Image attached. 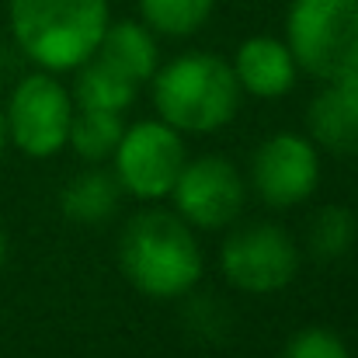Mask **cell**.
<instances>
[{
  "label": "cell",
  "mask_w": 358,
  "mask_h": 358,
  "mask_svg": "<svg viewBox=\"0 0 358 358\" xmlns=\"http://www.w3.org/2000/svg\"><path fill=\"white\" fill-rule=\"evenodd\" d=\"M122 275L153 299H178L202 278V250L192 227L160 209H143L119 240Z\"/></svg>",
  "instance_id": "obj_1"
},
{
  "label": "cell",
  "mask_w": 358,
  "mask_h": 358,
  "mask_svg": "<svg viewBox=\"0 0 358 358\" xmlns=\"http://www.w3.org/2000/svg\"><path fill=\"white\" fill-rule=\"evenodd\" d=\"M230 66L237 73L240 91H247L254 98H282L296 84V59H292L289 45L271 35L247 38Z\"/></svg>",
  "instance_id": "obj_10"
},
{
  "label": "cell",
  "mask_w": 358,
  "mask_h": 358,
  "mask_svg": "<svg viewBox=\"0 0 358 358\" xmlns=\"http://www.w3.org/2000/svg\"><path fill=\"white\" fill-rule=\"evenodd\" d=\"M285 45L299 70L334 84L358 63V0H292Z\"/></svg>",
  "instance_id": "obj_4"
},
{
  "label": "cell",
  "mask_w": 358,
  "mask_h": 358,
  "mask_svg": "<svg viewBox=\"0 0 358 358\" xmlns=\"http://www.w3.org/2000/svg\"><path fill=\"white\" fill-rule=\"evenodd\" d=\"M334 87H338V91H341V94L358 108V63L348 70V73H341V77L334 80Z\"/></svg>",
  "instance_id": "obj_19"
},
{
  "label": "cell",
  "mask_w": 358,
  "mask_h": 358,
  "mask_svg": "<svg viewBox=\"0 0 358 358\" xmlns=\"http://www.w3.org/2000/svg\"><path fill=\"white\" fill-rule=\"evenodd\" d=\"M7 139L24 153V157H52L66 146L70 122H73V101L70 91L49 77V73H28L17 80L7 101Z\"/></svg>",
  "instance_id": "obj_5"
},
{
  "label": "cell",
  "mask_w": 358,
  "mask_h": 358,
  "mask_svg": "<svg viewBox=\"0 0 358 358\" xmlns=\"http://www.w3.org/2000/svg\"><path fill=\"white\" fill-rule=\"evenodd\" d=\"M94 56L112 63L115 70L132 77L136 84H143V80H150L157 73V42H153L150 28H143L136 21H119V24L108 21Z\"/></svg>",
  "instance_id": "obj_13"
},
{
  "label": "cell",
  "mask_w": 358,
  "mask_h": 358,
  "mask_svg": "<svg viewBox=\"0 0 358 358\" xmlns=\"http://www.w3.org/2000/svg\"><path fill=\"white\" fill-rule=\"evenodd\" d=\"M3 261H7V237H3V230H0V268H3Z\"/></svg>",
  "instance_id": "obj_21"
},
{
  "label": "cell",
  "mask_w": 358,
  "mask_h": 358,
  "mask_svg": "<svg viewBox=\"0 0 358 358\" xmlns=\"http://www.w3.org/2000/svg\"><path fill=\"white\" fill-rule=\"evenodd\" d=\"M125 122L122 112H98V108H80V115L70 122V136L66 143L77 150V157H84L87 164H101L115 153Z\"/></svg>",
  "instance_id": "obj_15"
},
{
  "label": "cell",
  "mask_w": 358,
  "mask_h": 358,
  "mask_svg": "<svg viewBox=\"0 0 358 358\" xmlns=\"http://www.w3.org/2000/svg\"><path fill=\"white\" fill-rule=\"evenodd\" d=\"M136 80L105 63L101 56H91L77 77V105L98 108V112H125L136 101Z\"/></svg>",
  "instance_id": "obj_14"
},
{
  "label": "cell",
  "mask_w": 358,
  "mask_h": 358,
  "mask_svg": "<svg viewBox=\"0 0 358 358\" xmlns=\"http://www.w3.org/2000/svg\"><path fill=\"white\" fill-rule=\"evenodd\" d=\"M112 160H115V178L122 188L129 195L150 202V199L171 195V188L188 160V150H185V139L178 129H171L164 119H150L136 122L122 132Z\"/></svg>",
  "instance_id": "obj_6"
},
{
  "label": "cell",
  "mask_w": 358,
  "mask_h": 358,
  "mask_svg": "<svg viewBox=\"0 0 358 358\" xmlns=\"http://www.w3.org/2000/svg\"><path fill=\"white\" fill-rule=\"evenodd\" d=\"M216 0H139V10L146 17V24L160 35H192L199 31L209 14H213Z\"/></svg>",
  "instance_id": "obj_17"
},
{
  "label": "cell",
  "mask_w": 358,
  "mask_h": 358,
  "mask_svg": "<svg viewBox=\"0 0 358 358\" xmlns=\"http://www.w3.org/2000/svg\"><path fill=\"white\" fill-rule=\"evenodd\" d=\"M220 268L234 289L250 296H268V292L285 289L296 278L299 250L282 227L250 223L227 237L220 250Z\"/></svg>",
  "instance_id": "obj_7"
},
{
  "label": "cell",
  "mask_w": 358,
  "mask_h": 358,
  "mask_svg": "<svg viewBox=\"0 0 358 358\" xmlns=\"http://www.w3.org/2000/svg\"><path fill=\"white\" fill-rule=\"evenodd\" d=\"M282 358H352V355H348V345L334 331H327V327H303V331H296L285 341Z\"/></svg>",
  "instance_id": "obj_18"
},
{
  "label": "cell",
  "mask_w": 358,
  "mask_h": 358,
  "mask_svg": "<svg viewBox=\"0 0 358 358\" xmlns=\"http://www.w3.org/2000/svg\"><path fill=\"white\" fill-rule=\"evenodd\" d=\"M17 49L42 70L84 66L108 28V0H7Z\"/></svg>",
  "instance_id": "obj_2"
},
{
  "label": "cell",
  "mask_w": 358,
  "mask_h": 358,
  "mask_svg": "<svg viewBox=\"0 0 358 358\" xmlns=\"http://www.w3.org/2000/svg\"><path fill=\"white\" fill-rule=\"evenodd\" d=\"M355 237H358L355 213L345 209V206H324L310 220V230H306L310 254L317 261H338V257H345L352 250Z\"/></svg>",
  "instance_id": "obj_16"
},
{
  "label": "cell",
  "mask_w": 358,
  "mask_h": 358,
  "mask_svg": "<svg viewBox=\"0 0 358 358\" xmlns=\"http://www.w3.org/2000/svg\"><path fill=\"white\" fill-rule=\"evenodd\" d=\"M171 195H174L178 216L188 227L220 230L240 216L243 181L227 157H195V160H185Z\"/></svg>",
  "instance_id": "obj_8"
},
{
  "label": "cell",
  "mask_w": 358,
  "mask_h": 358,
  "mask_svg": "<svg viewBox=\"0 0 358 358\" xmlns=\"http://www.w3.org/2000/svg\"><path fill=\"white\" fill-rule=\"evenodd\" d=\"M119 195H122L119 178L112 171H105V167H91V171H84V174L66 181V188L59 195V209L73 223L98 227V223L115 216Z\"/></svg>",
  "instance_id": "obj_11"
},
{
  "label": "cell",
  "mask_w": 358,
  "mask_h": 358,
  "mask_svg": "<svg viewBox=\"0 0 358 358\" xmlns=\"http://www.w3.org/2000/svg\"><path fill=\"white\" fill-rule=\"evenodd\" d=\"M3 146H7V122H3V112H0V153H3Z\"/></svg>",
  "instance_id": "obj_20"
},
{
  "label": "cell",
  "mask_w": 358,
  "mask_h": 358,
  "mask_svg": "<svg viewBox=\"0 0 358 358\" xmlns=\"http://www.w3.org/2000/svg\"><path fill=\"white\" fill-rule=\"evenodd\" d=\"M306 125L317 146L338 153V157H355L358 153V108L331 84L310 101Z\"/></svg>",
  "instance_id": "obj_12"
},
{
  "label": "cell",
  "mask_w": 358,
  "mask_h": 358,
  "mask_svg": "<svg viewBox=\"0 0 358 358\" xmlns=\"http://www.w3.org/2000/svg\"><path fill=\"white\" fill-rule=\"evenodd\" d=\"M250 181L268 206L275 209L299 206L320 185V153L310 139L296 132H278L254 150Z\"/></svg>",
  "instance_id": "obj_9"
},
{
  "label": "cell",
  "mask_w": 358,
  "mask_h": 358,
  "mask_svg": "<svg viewBox=\"0 0 358 358\" xmlns=\"http://www.w3.org/2000/svg\"><path fill=\"white\" fill-rule=\"evenodd\" d=\"M153 105L178 132H216L234 122L240 108L237 73L213 52H188L153 73Z\"/></svg>",
  "instance_id": "obj_3"
}]
</instances>
